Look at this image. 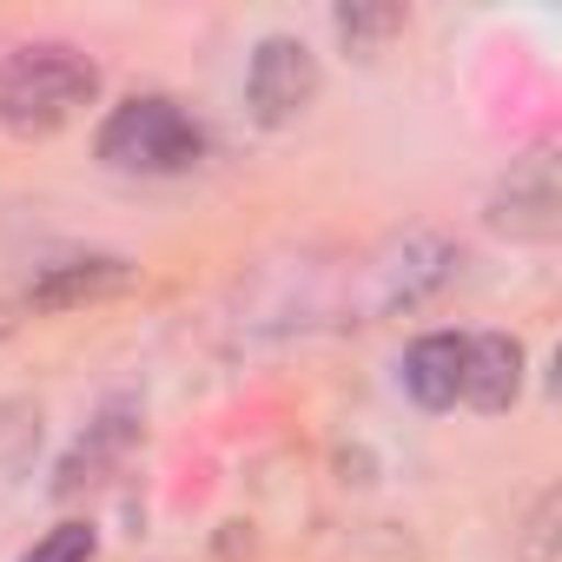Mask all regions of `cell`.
Returning a JSON list of instances; mask_svg holds the SVG:
<instances>
[{
  "instance_id": "1",
  "label": "cell",
  "mask_w": 562,
  "mask_h": 562,
  "mask_svg": "<svg viewBox=\"0 0 562 562\" xmlns=\"http://www.w3.org/2000/svg\"><path fill=\"white\" fill-rule=\"evenodd\" d=\"M93 93H100V67L67 41H34L0 54V126L21 139L60 133L93 106Z\"/></svg>"
},
{
  "instance_id": "10",
  "label": "cell",
  "mask_w": 562,
  "mask_h": 562,
  "mask_svg": "<svg viewBox=\"0 0 562 562\" xmlns=\"http://www.w3.org/2000/svg\"><path fill=\"white\" fill-rule=\"evenodd\" d=\"M34 450H41V411L21 404V397H0V490L21 483Z\"/></svg>"
},
{
  "instance_id": "8",
  "label": "cell",
  "mask_w": 562,
  "mask_h": 562,
  "mask_svg": "<svg viewBox=\"0 0 562 562\" xmlns=\"http://www.w3.org/2000/svg\"><path fill=\"white\" fill-rule=\"evenodd\" d=\"M404 391L424 404V411H450L457 391H463V338L450 331H430L404 351Z\"/></svg>"
},
{
  "instance_id": "9",
  "label": "cell",
  "mask_w": 562,
  "mask_h": 562,
  "mask_svg": "<svg viewBox=\"0 0 562 562\" xmlns=\"http://www.w3.org/2000/svg\"><path fill=\"white\" fill-rule=\"evenodd\" d=\"M133 443V404H113L80 443H74V457L60 463V476H54V496H80V490H93L113 463H120V450Z\"/></svg>"
},
{
  "instance_id": "3",
  "label": "cell",
  "mask_w": 562,
  "mask_h": 562,
  "mask_svg": "<svg viewBox=\"0 0 562 562\" xmlns=\"http://www.w3.org/2000/svg\"><path fill=\"white\" fill-rule=\"evenodd\" d=\"M318 100V54L292 34H271L258 41L251 54V74H245V106L258 126H292L305 106Z\"/></svg>"
},
{
  "instance_id": "14",
  "label": "cell",
  "mask_w": 562,
  "mask_h": 562,
  "mask_svg": "<svg viewBox=\"0 0 562 562\" xmlns=\"http://www.w3.org/2000/svg\"><path fill=\"white\" fill-rule=\"evenodd\" d=\"M8 331H14V312H8V305H0V338H8Z\"/></svg>"
},
{
  "instance_id": "6",
  "label": "cell",
  "mask_w": 562,
  "mask_h": 562,
  "mask_svg": "<svg viewBox=\"0 0 562 562\" xmlns=\"http://www.w3.org/2000/svg\"><path fill=\"white\" fill-rule=\"evenodd\" d=\"M450 271H457V245H443L437 232H404L378 265V305H417Z\"/></svg>"
},
{
  "instance_id": "5",
  "label": "cell",
  "mask_w": 562,
  "mask_h": 562,
  "mask_svg": "<svg viewBox=\"0 0 562 562\" xmlns=\"http://www.w3.org/2000/svg\"><path fill=\"white\" fill-rule=\"evenodd\" d=\"M133 285H139V265H126V258H60L27 285V305L34 312H74V305L120 299Z\"/></svg>"
},
{
  "instance_id": "7",
  "label": "cell",
  "mask_w": 562,
  "mask_h": 562,
  "mask_svg": "<svg viewBox=\"0 0 562 562\" xmlns=\"http://www.w3.org/2000/svg\"><path fill=\"white\" fill-rule=\"evenodd\" d=\"M522 391V345L509 331H483V338H463V404L476 411H509Z\"/></svg>"
},
{
  "instance_id": "11",
  "label": "cell",
  "mask_w": 562,
  "mask_h": 562,
  "mask_svg": "<svg viewBox=\"0 0 562 562\" xmlns=\"http://www.w3.org/2000/svg\"><path fill=\"white\" fill-rule=\"evenodd\" d=\"M21 562H93V529L87 522H54Z\"/></svg>"
},
{
  "instance_id": "12",
  "label": "cell",
  "mask_w": 562,
  "mask_h": 562,
  "mask_svg": "<svg viewBox=\"0 0 562 562\" xmlns=\"http://www.w3.org/2000/svg\"><path fill=\"white\" fill-rule=\"evenodd\" d=\"M404 27V8H345L338 14V34L351 41V47H378V41H391Z\"/></svg>"
},
{
  "instance_id": "4",
  "label": "cell",
  "mask_w": 562,
  "mask_h": 562,
  "mask_svg": "<svg viewBox=\"0 0 562 562\" xmlns=\"http://www.w3.org/2000/svg\"><path fill=\"white\" fill-rule=\"evenodd\" d=\"M490 225L509 238H555L562 225V179H555V153H529L509 166V179L490 199Z\"/></svg>"
},
{
  "instance_id": "2",
  "label": "cell",
  "mask_w": 562,
  "mask_h": 562,
  "mask_svg": "<svg viewBox=\"0 0 562 562\" xmlns=\"http://www.w3.org/2000/svg\"><path fill=\"white\" fill-rule=\"evenodd\" d=\"M205 153V133L199 120L166 100V93H133L106 113L100 126V159L113 172H146V179H166V172H186L192 159Z\"/></svg>"
},
{
  "instance_id": "13",
  "label": "cell",
  "mask_w": 562,
  "mask_h": 562,
  "mask_svg": "<svg viewBox=\"0 0 562 562\" xmlns=\"http://www.w3.org/2000/svg\"><path fill=\"white\" fill-rule=\"evenodd\" d=\"M549 536H555V490L536 503V522H529V549H522V562H549Z\"/></svg>"
}]
</instances>
